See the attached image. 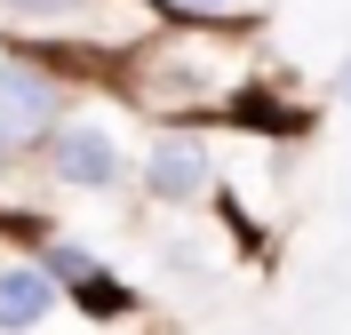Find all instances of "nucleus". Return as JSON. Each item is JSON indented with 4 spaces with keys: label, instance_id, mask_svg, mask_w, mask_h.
Wrapping results in <instances>:
<instances>
[{
    "label": "nucleus",
    "instance_id": "f257e3e1",
    "mask_svg": "<svg viewBox=\"0 0 351 335\" xmlns=\"http://www.w3.org/2000/svg\"><path fill=\"white\" fill-rule=\"evenodd\" d=\"M64 112H72V88H64V72H48V56H32V48L0 56V152L8 160L40 152Z\"/></svg>",
    "mask_w": 351,
    "mask_h": 335
},
{
    "label": "nucleus",
    "instance_id": "f03ea898",
    "mask_svg": "<svg viewBox=\"0 0 351 335\" xmlns=\"http://www.w3.org/2000/svg\"><path fill=\"white\" fill-rule=\"evenodd\" d=\"M32 264L56 280V295H64V303L88 319V327H120V319H136V312H144V295H136L128 280L104 264V256H88V247H72V240H48Z\"/></svg>",
    "mask_w": 351,
    "mask_h": 335
},
{
    "label": "nucleus",
    "instance_id": "7ed1b4c3",
    "mask_svg": "<svg viewBox=\"0 0 351 335\" xmlns=\"http://www.w3.org/2000/svg\"><path fill=\"white\" fill-rule=\"evenodd\" d=\"M32 160H40V168H48V184H64V192H112V184L128 176V152H120V136H112L104 120H80V112H64Z\"/></svg>",
    "mask_w": 351,
    "mask_h": 335
},
{
    "label": "nucleus",
    "instance_id": "20e7f679",
    "mask_svg": "<svg viewBox=\"0 0 351 335\" xmlns=\"http://www.w3.org/2000/svg\"><path fill=\"white\" fill-rule=\"evenodd\" d=\"M136 184H144V200H160V208H199L216 192V144H208V128H160L152 144H144Z\"/></svg>",
    "mask_w": 351,
    "mask_h": 335
},
{
    "label": "nucleus",
    "instance_id": "39448f33",
    "mask_svg": "<svg viewBox=\"0 0 351 335\" xmlns=\"http://www.w3.org/2000/svg\"><path fill=\"white\" fill-rule=\"evenodd\" d=\"M56 280H48L32 256H0V335H48L56 319Z\"/></svg>",
    "mask_w": 351,
    "mask_h": 335
},
{
    "label": "nucleus",
    "instance_id": "423d86ee",
    "mask_svg": "<svg viewBox=\"0 0 351 335\" xmlns=\"http://www.w3.org/2000/svg\"><path fill=\"white\" fill-rule=\"evenodd\" d=\"M152 16L160 24H199V32H240L256 8L247 0H152Z\"/></svg>",
    "mask_w": 351,
    "mask_h": 335
},
{
    "label": "nucleus",
    "instance_id": "0eeeda50",
    "mask_svg": "<svg viewBox=\"0 0 351 335\" xmlns=\"http://www.w3.org/2000/svg\"><path fill=\"white\" fill-rule=\"evenodd\" d=\"M8 16H32V24H48V16H80V0H0Z\"/></svg>",
    "mask_w": 351,
    "mask_h": 335
},
{
    "label": "nucleus",
    "instance_id": "6e6552de",
    "mask_svg": "<svg viewBox=\"0 0 351 335\" xmlns=\"http://www.w3.org/2000/svg\"><path fill=\"white\" fill-rule=\"evenodd\" d=\"M335 96H343V104H351V56H343V64H335Z\"/></svg>",
    "mask_w": 351,
    "mask_h": 335
},
{
    "label": "nucleus",
    "instance_id": "1a4fd4ad",
    "mask_svg": "<svg viewBox=\"0 0 351 335\" xmlns=\"http://www.w3.org/2000/svg\"><path fill=\"white\" fill-rule=\"evenodd\" d=\"M8 168H16V160H8V152H0V176H8Z\"/></svg>",
    "mask_w": 351,
    "mask_h": 335
}]
</instances>
